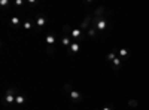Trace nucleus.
Wrapping results in <instances>:
<instances>
[{
	"instance_id": "1",
	"label": "nucleus",
	"mask_w": 149,
	"mask_h": 110,
	"mask_svg": "<svg viewBox=\"0 0 149 110\" xmlns=\"http://www.w3.org/2000/svg\"><path fill=\"white\" fill-rule=\"evenodd\" d=\"M63 31H64V36H69L73 42H79L83 39L82 28H72V27H69V25H64Z\"/></svg>"
},
{
	"instance_id": "2",
	"label": "nucleus",
	"mask_w": 149,
	"mask_h": 110,
	"mask_svg": "<svg viewBox=\"0 0 149 110\" xmlns=\"http://www.w3.org/2000/svg\"><path fill=\"white\" fill-rule=\"evenodd\" d=\"M64 91L66 92H69V97L70 98H72V101H75V103H81L82 101V94L79 92V91H76V89H73L72 86L69 85V83H66V85H64Z\"/></svg>"
},
{
	"instance_id": "3",
	"label": "nucleus",
	"mask_w": 149,
	"mask_h": 110,
	"mask_svg": "<svg viewBox=\"0 0 149 110\" xmlns=\"http://www.w3.org/2000/svg\"><path fill=\"white\" fill-rule=\"evenodd\" d=\"M15 97H17V91L14 88L12 89H8L3 97V103L5 106H15Z\"/></svg>"
},
{
	"instance_id": "4",
	"label": "nucleus",
	"mask_w": 149,
	"mask_h": 110,
	"mask_svg": "<svg viewBox=\"0 0 149 110\" xmlns=\"http://www.w3.org/2000/svg\"><path fill=\"white\" fill-rule=\"evenodd\" d=\"M45 43L48 45V49H46V52L48 54H52V48L55 46V43H57V37L52 34V33H49V34H46L45 36Z\"/></svg>"
},
{
	"instance_id": "5",
	"label": "nucleus",
	"mask_w": 149,
	"mask_h": 110,
	"mask_svg": "<svg viewBox=\"0 0 149 110\" xmlns=\"http://www.w3.org/2000/svg\"><path fill=\"white\" fill-rule=\"evenodd\" d=\"M81 51V45H79V42H73L70 46L67 48V52L70 54V55H76L77 52Z\"/></svg>"
},
{
	"instance_id": "6",
	"label": "nucleus",
	"mask_w": 149,
	"mask_h": 110,
	"mask_svg": "<svg viewBox=\"0 0 149 110\" xmlns=\"http://www.w3.org/2000/svg\"><path fill=\"white\" fill-rule=\"evenodd\" d=\"M93 27H95L97 31H105V30L107 28V21H106L105 18H101L99 22H95V24L93 25Z\"/></svg>"
},
{
	"instance_id": "7",
	"label": "nucleus",
	"mask_w": 149,
	"mask_h": 110,
	"mask_svg": "<svg viewBox=\"0 0 149 110\" xmlns=\"http://www.w3.org/2000/svg\"><path fill=\"white\" fill-rule=\"evenodd\" d=\"M9 24L12 25V27H19V25H21V18L19 16H17V15H12L11 18H9Z\"/></svg>"
},
{
	"instance_id": "8",
	"label": "nucleus",
	"mask_w": 149,
	"mask_h": 110,
	"mask_svg": "<svg viewBox=\"0 0 149 110\" xmlns=\"http://www.w3.org/2000/svg\"><path fill=\"white\" fill-rule=\"evenodd\" d=\"M25 101H27L25 95H23V94H17V97H15V106H23V104H25Z\"/></svg>"
},
{
	"instance_id": "9",
	"label": "nucleus",
	"mask_w": 149,
	"mask_h": 110,
	"mask_svg": "<svg viewBox=\"0 0 149 110\" xmlns=\"http://www.w3.org/2000/svg\"><path fill=\"white\" fill-rule=\"evenodd\" d=\"M34 22H36V27H39V28H40V27H43V25L48 22V19H46V16L40 15V16H37V19H36Z\"/></svg>"
},
{
	"instance_id": "10",
	"label": "nucleus",
	"mask_w": 149,
	"mask_h": 110,
	"mask_svg": "<svg viewBox=\"0 0 149 110\" xmlns=\"http://www.w3.org/2000/svg\"><path fill=\"white\" fill-rule=\"evenodd\" d=\"M34 27H36V22H31V21H24L23 22V28L24 30H34Z\"/></svg>"
},
{
	"instance_id": "11",
	"label": "nucleus",
	"mask_w": 149,
	"mask_h": 110,
	"mask_svg": "<svg viewBox=\"0 0 149 110\" xmlns=\"http://www.w3.org/2000/svg\"><path fill=\"white\" fill-rule=\"evenodd\" d=\"M121 64H122V60H121L119 57H116L115 60L112 61V69L113 70H119L121 69Z\"/></svg>"
},
{
	"instance_id": "12",
	"label": "nucleus",
	"mask_w": 149,
	"mask_h": 110,
	"mask_svg": "<svg viewBox=\"0 0 149 110\" xmlns=\"http://www.w3.org/2000/svg\"><path fill=\"white\" fill-rule=\"evenodd\" d=\"M72 43H73V40H72V39H70L69 36H63V37H61V45H63V46L69 48Z\"/></svg>"
},
{
	"instance_id": "13",
	"label": "nucleus",
	"mask_w": 149,
	"mask_h": 110,
	"mask_svg": "<svg viewBox=\"0 0 149 110\" xmlns=\"http://www.w3.org/2000/svg\"><path fill=\"white\" fill-rule=\"evenodd\" d=\"M87 34H88L89 37H97V36H99V34H97V28H95V27H89L88 31H87Z\"/></svg>"
},
{
	"instance_id": "14",
	"label": "nucleus",
	"mask_w": 149,
	"mask_h": 110,
	"mask_svg": "<svg viewBox=\"0 0 149 110\" xmlns=\"http://www.w3.org/2000/svg\"><path fill=\"white\" fill-rule=\"evenodd\" d=\"M89 22H93V19H91V16H87L85 19H83V22L81 24V28H88Z\"/></svg>"
},
{
	"instance_id": "15",
	"label": "nucleus",
	"mask_w": 149,
	"mask_h": 110,
	"mask_svg": "<svg viewBox=\"0 0 149 110\" xmlns=\"http://www.w3.org/2000/svg\"><path fill=\"white\" fill-rule=\"evenodd\" d=\"M116 58V51H112V52H109L107 55H106V61H109V63H112L113 60Z\"/></svg>"
},
{
	"instance_id": "16",
	"label": "nucleus",
	"mask_w": 149,
	"mask_h": 110,
	"mask_svg": "<svg viewBox=\"0 0 149 110\" xmlns=\"http://www.w3.org/2000/svg\"><path fill=\"white\" fill-rule=\"evenodd\" d=\"M118 52H119V58H121V60H122V58H125V57L130 55V51H128V49H124V48L119 49Z\"/></svg>"
},
{
	"instance_id": "17",
	"label": "nucleus",
	"mask_w": 149,
	"mask_h": 110,
	"mask_svg": "<svg viewBox=\"0 0 149 110\" xmlns=\"http://www.w3.org/2000/svg\"><path fill=\"white\" fill-rule=\"evenodd\" d=\"M105 12H106V9L103 8V6H100V8L95 9V16H101L103 14H105Z\"/></svg>"
},
{
	"instance_id": "18",
	"label": "nucleus",
	"mask_w": 149,
	"mask_h": 110,
	"mask_svg": "<svg viewBox=\"0 0 149 110\" xmlns=\"http://www.w3.org/2000/svg\"><path fill=\"white\" fill-rule=\"evenodd\" d=\"M0 6L2 8H8V6H11V2L9 0H0Z\"/></svg>"
},
{
	"instance_id": "19",
	"label": "nucleus",
	"mask_w": 149,
	"mask_h": 110,
	"mask_svg": "<svg viewBox=\"0 0 149 110\" xmlns=\"http://www.w3.org/2000/svg\"><path fill=\"white\" fill-rule=\"evenodd\" d=\"M128 106H130V107H137V101H136V100H130V101H128Z\"/></svg>"
},
{
	"instance_id": "20",
	"label": "nucleus",
	"mask_w": 149,
	"mask_h": 110,
	"mask_svg": "<svg viewBox=\"0 0 149 110\" xmlns=\"http://www.w3.org/2000/svg\"><path fill=\"white\" fill-rule=\"evenodd\" d=\"M27 3H28L30 6H36V5H39L37 0H27Z\"/></svg>"
},
{
	"instance_id": "21",
	"label": "nucleus",
	"mask_w": 149,
	"mask_h": 110,
	"mask_svg": "<svg viewBox=\"0 0 149 110\" xmlns=\"http://www.w3.org/2000/svg\"><path fill=\"white\" fill-rule=\"evenodd\" d=\"M15 6H24V0H15Z\"/></svg>"
},
{
	"instance_id": "22",
	"label": "nucleus",
	"mask_w": 149,
	"mask_h": 110,
	"mask_svg": "<svg viewBox=\"0 0 149 110\" xmlns=\"http://www.w3.org/2000/svg\"><path fill=\"white\" fill-rule=\"evenodd\" d=\"M101 110H113V109H112V106H105Z\"/></svg>"
}]
</instances>
